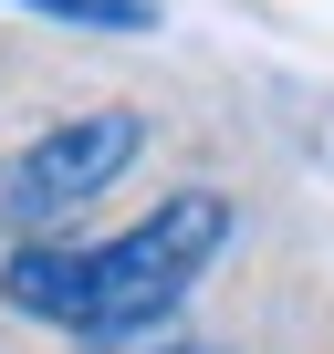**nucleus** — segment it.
Here are the masks:
<instances>
[{
  "mask_svg": "<svg viewBox=\"0 0 334 354\" xmlns=\"http://www.w3.org/2000/svg\"><path fill=\"white\" fill-rule=\"evenodd\" d=\"M220 250H230V198L178 188L115 240H21L0 261V302L73 344H125V333H167V313L209 281Z\"/></svg>",
  "mask_w": 334,
  "mask_h": 354,
  "instance_id": "f257e3e1",
  "label": "nucleus"
},
{
  "mask_svg": "<svg viewBox=\"0 0 334 354\" xmlns=\"http://www.w3.org/2000/svg\"><path fill=\"white\" fill-rule=\"evenodd\" d=\"M146 156V115H73L53 136H32L11 156V177H0V219L11 230H53L73 209H94L115 177Z\"/></svg>",
  "mask_w": 334,
  "mask_h": 354,
  "instance_id": "f03ea898",
  "label": "nucleus"
},
{
  "mask_svg": "<svg viewBox=\"0 0 334 354\" xmlns=\"http://www.w3.org/2000/svg\"><path fill=\"white\" fill-rule=\"evenodd\" d=\"M42 21H84V32H157V0H21Z\"/></svg>",
  "mask_w": 334,
  "mask_h": 354,
  "instance_id": "7ed1b4c3",
  "label": "nucleus"
},
{
  "mask_svg": "<svg viewBox=\"0 0 334 354\" xmlns=\"http://www.w3.org/2000/svg\"><path fill=\"white\" fill-rule=\"evenodd\" d=\"M84 354H220L199 333H125V344H84Z\"/></svg>",
  "mask_w": 334,
  "mask_h": 354,
  "instance_id": "20e7f679",
  "label": "nucleus"
}]
</instances>
